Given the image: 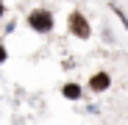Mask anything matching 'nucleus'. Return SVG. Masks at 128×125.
<instances>
[{
  "label": "nucleus",
  "instance_id": "nucleus-1",
  "mask_svg": "<svg viewBox=\"0 0 128 125\" xmlns=\"http://www.w3.org/2000/svg\"><path fill=\"white\" fill-rule=\"evenodd\" d=\"M28 25H31L36 33H48V31L53 28V17H50L45 8H36V11L28 14Z\"/></svg>",
  "mask_w": 128,
  "mask_h": 125
},
{
  "label": "nucleus",
  "instance_id": "nucleus-2",
  "mask_svg": "<svg viewBox=\"0 0 128 125\" xmlns=\"http://www.w3.org/2000/svg\"><path fill=\"white\" fill-rule=\"evenodd\" d=\"M67 25H70L72 36H78V39H86V36L92 33V28H89V22H86V17H84L81 11H72V14L67 17Z\"/></svg>",
  "mask_w": 128,
  "mask_h": 125
},
{
  "label": "nucleus",
  "instance_id": "nucleus-3",
  "mask_svg": "<svg viewBox=\"0 0 128 125\" xmlns=\"http://www.w3.org/2000/svg\"><path fill=\"white\" fill-rule=\"evenodd\" d=\"M109 83H112L109 72H95V75L89 78V86H92L95 92H103V89H109Z\"/></svg>",
  "mask_w": 128,
  "mask_h": 125
},
{
  "label": "nucleus",
  "instance_id": "nucleus-4",
  "mask_svg": "<svg viewBox=\"0 0 128 125\" xmlns=\"http://www.w3.org/2000/svg\"><path fill=\"white\" fill-rule=\"evenodd\" d=\"M61 92H64V97H70V100H78L81 97V86H75V83H67Z\"/></svg>",
  "mask_w": 128,
  "mask_h": 125
},
{
  "label": "nucleus",
  "instance_id": "nucleus-5",
  "mask_svg": "<svg viewBox=\"0 0 128 125\" xmlns=\"http://www.w3.org/2000/svg\"><path fill=\"white\" fill-rule=\"evenodd\" d=\"M6 56H8V53H6V47L0 45V64H3V61H6Z\"/></svg>",
  "mask_w": 128,
  "mask_h": 125
},
{
  "label": "nucleus",
  "instance_id": "nucleus-6",
  "mask_svg": "<svg viewBox=\"0 0 128 125\" xmlns=\"http://www.w3.org/2000/svg\"><path fill=\"white\" fill-rule=\"evenodd\" d=\"M3 14H6V6H3V3H0V17H3Z\"/></svg>",
  "mask_w": 128,
  "mask_h": 125
}]
</instances>
